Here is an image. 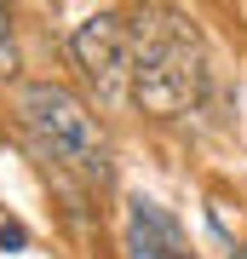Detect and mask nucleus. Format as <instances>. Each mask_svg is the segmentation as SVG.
Here are the masks:
<instances>
[{
  "label": "nucleus",
  "instance_id": "1",
  "mask_svg": "<svg viewBox=\"0 0 247 259\" xmlns=\"http://www.w3.org/2000/svg\"><path fill=\"white\" fill-rule=\"evenodd\" d=\"M127 29H132V98L150 115L190 110L207 81L195 29L173 12H138V18H127Z\"/></svg>",
  "mask_w": 247,
  "mask_h": 259
},
{
  "label": "nucleus",
  "instance_id": "2",
  "mask_svg": "<svg viewBox=\"0 0 247 259\" xmlns=\"http://www.w3.org/2000/svg\"><path fill=\"white\" fill-rule=\"evenodd\" d=\"M18 115H23L29 139H35L46 156H58L64 167H75V173H86V179H104V167H110L104 127H98V115H92L69 87L29 81L18 93Z\"/></svg>",
  "mask_w": 247,
  "mask_h": 259
},
{
  "label": "nucleus",
  "instance_id": "3",
  "mask_svg": "<svg viewBox=\"0 0 247 259\" xmlns=\"http://www.w3.org/2000/svg\"><path fill=\"white\" fill-rule=\"evenodd\" d=\"M75 64L104 98H132V29L121 12H92V18L69 35Z\"/></svg>",
  "mask_w": 247,
  "mask_h": 259
},
{
  "label": "nucleus",
  "instance_id": "4",
  "mask_svg": "<svg viewBox=\"0 0 247 259\" xmlns=\"http://www.w3.org/2000/svg\"><path fill=\"white\" fill-rule=\"evenodd\" d=\"M127 248H132V259H195L184 225L161 202H144V196L127 202Z\"/></svg>",
  "mask_w": 247,
  "mask_h": 259
},
{
  "label": "nucleus",
  "instance_id": "5",
  "mask_svg": "<svg viewBox=\"0 0 247 259\" xmlns=\"http://www.w3.org/2000/svg\"><path fill=\"white\" fill-rule=\"evenodd\" d=\"M0 69H12V29H6V12H0Z\"/></svg>",
  "mask_w": 247,
  "mask_h": 259
},
{
  "label": "nucleus",
  "instance_id": "6",
  "mask_svg": "<svg viewBox=\"0 0 247 259\" xmlns=\"http://www.w3.org/2000/svg\"><path fill=\"white\" fill-rule=\"evenodd\" d=\"M0 248H23V225H0Z\"/></svg>",
  "mask_w": 247,
  "mask_h": 259
},
{
  "label": "nucleus",
  "instance_id": "7",
  "mask_svg": "<svg viewBox=\"0 0 247 259\" xmlns=\"http://www.w3.org/2000/svg\"><path fill=\"white\" fill-rule=\"evenodd\" d=\"M236 259H247V242H241V248H236Z\"/></svg>",
  "mask_w": 247,
  "mask_h": 259
}]
</instances>
